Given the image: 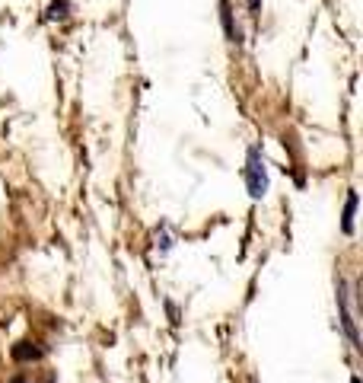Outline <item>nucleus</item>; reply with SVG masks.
<instances>
[{
    "label": "nucleus",
    "instance_id": "f257e3e1",
    "mask_svg": "<svg viewBox=\"0 0 363 383\" xmlns=\"http://www.w3.org/2000/svg\"><path fill=\"white\" fill-rule=\"evenodd\" d=\"M246 185L252 198H262L264 192H268V169H264L262 147H248V153H246Z\"/></svg>",
    "mask_w": 363,
    "mask_h": 383
},
{
    "label": "nucleus",
    "instance_id": "f03ea898",
    "mask_svg": "<svg viewBox=\"0 0 363 383\" xmlns=\"http://www.w3.org/2000/svg\"><path fill=\"white\" fill-rule=\"evenodd\" d=\"M13 358L17 361H39L41 348H35L32 342H17V345H13Z\"/></svg>",
    "mask_w": 363,
    "mask_h": 383
},
{
    "label": "nucleus",
    "instance_id": "7ed1b4c3",
    "mask_svg": "<svg viewBox=\"0 0 363 383\" xmlns=\"http://www.w3.org/2000/svg\"><path fill=\"white\" fill-rule=\"evenodd\" d=\"M354 211H357V192H347L344 217H341V227H344V234H354Z\"/></svg>",
    "mask_w": 363,
    "mask_h": 383
},
{
    "label": "nucleus",
    "instance_id": "20e7f679",
    "mask_svg": "<svg viewBox=\"0 0 363 383\" xmlns=\"http://www.w3.org/2000/svg\"><path fill=\"white\" fill-rule=\"evenodd\" d=\"M45 13H48V19H67L70 17V0H51Z\"/></svg>",
    "mask_w": 363,
    "mask_h": 383
},
{
    "label": "nucleus",
    "instance_id": "39448f33",
    "mask_svg": "<svg viewBox=\"0 0 363 383\" xmlns=\"http://www.w3.org/2000/svg\"><path fill=\"white\" fill-rule=\"evenodd\" d=\"M220 13H223V26H226V35H230L233 42H242V39H239V32H236V29H233V17H230V3H226V0H220Z\"/></svg>",
    "mask_w": 363,
    "mask_h": 383
},
{
    "label": "nucleus",
    "instance_id": "423d86ee",
    "mask_svg": "<svg viewBox=\"0 0 363 383\" xmlns=\"http://www.w3.org/2000/svg\"><path fill=\"white\" fill-rule=\"evenodd\" d=\"M248 7H252V13H258V0H248Z\"/></svg>",
    "mask_w": 363,
    "mask_h": 383
},
{
    "label": "nucleus",
    "instance_id": "0eeeda50",
    "mask_svg": "<svg viewBox=\"0 0 363 383\" xmlns=\"http://www.w3.org/2000/svg\"><path fill=\"white\" fill-rule=\"evenodd\" d=\"M10 383H26V377H13V380H10Z\"/></svg>",
    "mask_w": 363,
    "mask_h": 383
}]
</instances>
